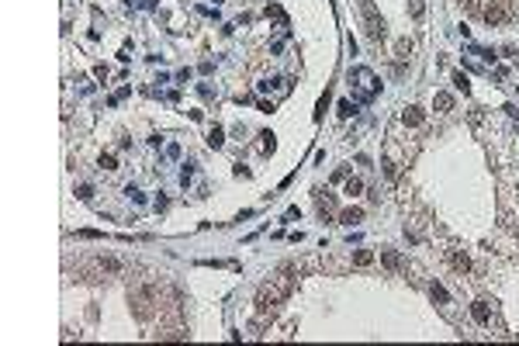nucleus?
<instances>
[{
  "label": "nucleus",
  "mask_w": 519,
  "mask_h": 346,
  "mask_svg": "<svg viewBox=\"0 0 519 346\" xmlns=\"http://www.w3.org/2000/svg\"><path fill=\"white\" fill-rule=\"evenodd\" d=\"M381 260H385L388 270H402V256H398L395 250H381Z\"/></svg>",
  "instance_id": "obj_4"
},
{
  "label": "nucleus",
  "mask_w": 519,
  "mask_h": 346,
  "mask_svg": "<svg viewBox=\"0 0 519 346\" xmlns=\"http://www.w3.org/2000/svg\"><path fill=\"white\" fill-rule=\"evenodd\" d=\"M360 191H364V184H360V180H346V194H350V197H353V194H360Z\"/></svg>",
  "instance_id": "obj_16"
},
{
  "label": "nucleus",
  "mask_w": 519,
  "mask_h": 346,
  "mask_svg": "<svg viewBox=\"0 0 519 346\" xmlns=\"http://www.w3.org/2000/svg\"><path fill=\"white\" fill-rule=\"evenodd\" d=\"M222 142H225V132H222V128H212V132H208V146H212V149H218Z\"/></svg>",
  "instance_id": "obj_12"
},
{
  "label": "nucleus",
  "mask_w": 519,
  "mask_h": 346,
  "mask_svg": "<svg viewBox=\"0 0 519 346\" xmlns=\"http://www.w3.org/2000/svg\"><path fill=\"white\" fill-rule=\"evenodd\" d=\"M350 77L360 80V87H364V100H370V97H374V90H377V80H374V73H370V70H353Z\"/></svg>",
  "instance_id": "obj_1"
},
{
  "label": "nucleus",
  "mask_w": 519,
  "mask_h": 346,
  "mask_svg": "<svg viewBox=\"0 0 519 346\" xmlns=\"http://www.w3.org/2000/svg\"><path fill=\"white\" fill-rule=\"evenodd\" d=\"M454 87H457V90H464V94H467V90H471V80L464 77V73H454Z\"/></svg>",
  "instance_id": "obj_14"
},
{
  "label": "nucleus",
  "mask_w": 519,
  "mask_h": 346,
  "mask_svg": "<svg viewBox=\"0 0 519 346\" xmlns=\"http://www.w3.org/2000/svg\"><path fill=\"white\" fill-rule=\"evenodd\" d=\"M90 194H94V191H90V187H87V184H83V187H80V191H77V197H80V201H87V197H90Z\"/></svg>",
  "instance_id": "obj_20"
},
{
  "label": "nucleus",
  "mask_w": 519,
  "mask_h": 346,
  "mask_svg": "<svg viewBox=\"0 0 519 346\" xmlns=\"http://www.w3.org/2000/svg\"><path fill=\"white\" fill-rule=\"evenodd\" d=\"M364 14H367V24H370V28H367V31H370V39H385V21L374 14V7H370V4H364Z\"/></svg>",
  "instance_id": "obj_2"
},
{
  "label": "nucleus",
  "mask_w": 519,
  "mask_h": 346,
  "mask_svg": "<svg viewBox=\"0 0 519 346\" xmlns=\"http://www.w3.org/2000/svg\"><path fill=\"white\" fill-rule=\"evenodd\" d=\"M502 18H505V11H502L499 4H492V7H485V21H488V24H499Z\"/></svg>",
  "instance_id": "obj_6"
},
{
  "label": "nucleus",
  "mask_w": 519,
  "mask_h": 346,
  "mask_svg": "<svg viewBox=\"0 0 519 346\" xmlns=\"http://www.w3.org/2000/svg\"><path fill=\"white\" fill-rule=\"evenodd\" d=\"M471 315H474L478 326H492V308H488V301H474L471 305Z\"/></svg>",
  "instance_id": "obj_3"
},
{
  "label": "nucleus",
  "mask_w": 519,
  "mask_h": 346,
  "mask_svg": "<svg viewBox=\"0 0 519 346\" xmlns=\"http://www.w3.org/2000/svg\"><path fill=\"white\" fill-rule=\"evenodd\" d=\"M433 104H436L440 111H450V108H454V97H450V94H436V100H433Z\"/></svg>",
  "instance_id": "obj_13"
},
{
  "label": "nucleus",
  "mask_w": 519,
  "mask_h": 346,
  "mask_svg": "<svg viewBox=\"0 0 519 346\" xmlns=\"http://www.w3.org/2000/svg\"><path fill=\"white\" fill-rule=\"evenodd\" d=\"M260 139H263V153H270V149H273V135H270V132H263Z\"/></svg>",
  "instance_id": "obj_19"
},
{
  "label": "nucleus",
  "mask_w": 519,
  "mask_h": 346,
  "mask_svg": "<svg viewBox=\"0 0 519 346\" xmlns=\"http://www.w3.org/2000/svg\"><path fill=\"white\" fill-rule=\"evenodd\" d=\"M429 294H433V301H440V305H446V301H450V294H446L440 284H429Z\"/></svg>",
  "instance_id": "obj_11"
},
{
  "label": "nucleus",
  "mask_w": 519,
  "mask_h": 346,
  "mask_svg": "<svg viewBox=\"0 0 519 346\" xmlns=\"http://www.w3.org/2000/svg\"><path fill=\"white\" fill-rule=\"evenodd\" d=\"M408 14L412 18H423V0H408Z\"/></svg>",
  "instance_id": "obj_15"
},
{
  "label": "nucleus",
  "mask_w": 519,
  "mask_h": 346,
  "mask_svg": "<svg viewBox=\"0 0 519 346\" xmlns=\"http://www.w3.org/2000/svg\"><path fill=\"white\" fill-rule=\"evenodd\" d=\"M450 263L461 270V273H467V270H471V260H467V256H464L461 250H450Z\"/></svg>",
  "instance_id": "obj_5"
},
{
  "label": "nucleus",
  "mask_w": 519,
  "mask_h": 346,
  "mask_svg": "<svg viewBox=\"0 0 519 346\" xmlns=\"http://www.w3.org/2000/svg\"><path fill=\"white\" fill-rule=\"evenodd\" d=\"M353 111H357V108H353L350 100H339V115H343V118H350V115H353Z\"/></svg>",
  "instance_id": "obj_18"
},
{
  "label": "nucleus",
  "mask_w": 519,
  "mask_h": 346,
  "mask_svg": "<svg viewBox=\"0 0 519 346\" xmlns=\"http://www.w3.org/2000/svg\"><path fill=\"white\" fill-rule=\"evenodd\" d=\"M100 166H104V170H118V159L115 156H100Z\"/></svg>",
  "instance_id": "obj_17"
},
{
  "label": "nucleus",
  "mask_w": 519,
  "mask_h": 346,
  "mask_svg": "<svg viewBox=\"0 0 519 346\" xmlns=\"http://www.w3.org/2000/svg\"><path fill=\"white\" fill-rule=\"evenodd\" d=\"M360 215H364L360 208H346V212L339 215V222H343V225H353V222H360Z\"/></svg>",
  "instance_id": "obj_10"
},
{
  "label": "nucleus",
  "mask_w": 519,
  "mask_h": 346,
  "mask_svg": "<svg viewBox=\"0 0 519 346\" xmlns=\"http://www.w3.org/2000/svg\"><path fill=\"white\" fill-rule=\"evenodd\" d=\"M97 267L108 270V273H118V270H121V263H118L115 256H100V260H97Z\"/></svg>",
  "instance_id": "obj_8"
},
{
  "label": "nucleus",
  "mask_w": 519,
  "mask_h": 346,
  "mask_svg": "<svg viewBox=\"0 0 519 346\" xmlns=\"http://www.w3.org/2000/svg\"><path fill=\"white\" fill-rule=\"evenodd\" d=\"M353 263H357V267H370V263H374V253H370V250H357V253H353Z\"/></svg>",
  "instance_id": "obj_7"
},
{
  "label": "nucleus",
  "mask_w": 519,
  "mask_h": 346,
  "mask_svg": "<svg viewBox=\"0 0 519 346\" xmlns=\"http://www.w3.org/2000/svg\"><path fill=\"white\" fill-rule=\"evenodd\" d=\"M402 121H405V125H419V121H423V111H419V108H405Z\"/></svg>",
  "instance_id": "obj_9"
}]
</instances>
